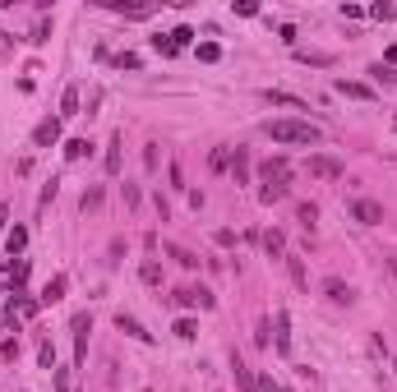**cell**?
Masks as SVG:
<instances>
[{"instance_id":"1","label":"cell","mask_w":397,"mask_h":392,"mask_svg":"<svg viewBox=\"0 0 397 392\" xmlns=\"http://www.w3.org/2000/svg\"><path fill=\"white\" fill-rule=\"evenodd\" d=\"M263 130H268L273 143H309V148H314V143L323 138V130L309 125V121H268Z\"/></svg>"},{"instance_id":"2","label":"cell","mask_w":397,"mask_h":392,"mask_svg":"<svg viewBox=\"0 0 397 392\" xmlns=\"http://www.w3.org/2000/svg\"><path fill=\"white\" fill-rule=\"evenodd\" d=\"M342 171H347V166L337 162V157H328V152H314V157H309V176H319V180H342Z\"/></svg>"},{"instance_id":"3","label":"cell","mask_w":397,"mask_h":392,"mask_svg":"<svg viewBox=\"0 0 397 392\" xmlns=\"http://www.w3.org/2000/svg\"><path fill=\"white\" fill-rule=\"evenodd\" d=\"M352 217L360 222V227H379V222H383V208L374 203V198H356V203H352Z\"/></svg>"},{"instance_id":"4","label":"cell","mask_w":397,"mask_h":392,"mask_svg":"<svg viewBox=\"0 0 397 392\" xmlns=\"http://www.w3.org/2000/svg\"><path fill=\"white\" fill-rule=\"evenodd\" d=\"M32 143H37V148H51V143H61V116H51V121L37 125V130H32Z\"/></svg>"},{"instance_id":"5","label":"cell","mask_w":397,"mask_h":392,"mask_svg":"<svg viewBox=\"0 0 397 392\" xmlns=\"http://www.w3.org/2000/svg\"><path fill=\"white\" fill-rule=\"evenodd\" d=\"M88 332H92V318L79 314L74 318V364H83V355H88Z\"/></svg>"},{"instance_id":"6","label":"cell","mask_w":397,"mask_h":392,"mask_svg":"<svg viewBox=\"0 0 397 392\" xmlns=\"http://www.w3.org/2000/svg\"><path fill=\"white\" fill-rule=\"evenodd\" d=\"M337 92H342V97H356V102H374V88H369V83H356V79H337Z\"/></svg>"},{"instance_id":"7","label":"cell","mask_w":397,"mask_h":392,"mask_svg":"<svg viewBox=\"0 0 397 392\" xmlns=\"http://www.w3.org/2000/svg\"><path fill=\"white\" fill-rule=\"evenodd\" d=\"M65 291H70V277H65V272H56V277H51V282L42 287V296H37V300H42V305H56Z\"/></svg>"},{"instance_id":"8","label":"cell","mask_w":397,"mask_h":392,"mask_svg":"<svg viewBox=\"0 0 397 392\" xmlns=\"http://www.w3.org/2000/svg\"><path fill=\"white\" fill-rule=\"evenodd\" d=\"M176 300H181V305H198V309H213V291H203V287H185V291H176Z\"/></svg>"},{"instance_id":"9","label":"cell","mask_w":397,"mask_h":392,"mask_svg":"<svg viewBox=\"0 0 397 392\" xmlns=\"http://www.w3.org/2000/svg\"><path fill=\"white\" fill-rule=\"evenodd\" d=\"M231 374H236V383H241V392H259V378L250 374V364H245L241 355H231Z\"/></svg>"},{"instance_id":"10","label":"cell","mask_w":397,"mask_h":392,"mask_svg":"<svg viewBox=\"0 0 397 392\" xmlns=\"http://www.w3.org/2000/svg\"><path fill=\"white\" fill-rule=\"evenodd\" d=\"M323 291H328V300H337V305H352V300H356V291L347 287V282H337V277H328V282H323Z\"/></svg>"},{"instance_id":"11","label":"cell","mask_w":397,"mask_h":392,"mask_svg":"<svg viewBox=\"0 0 397 392\" xmlns=\"http://www.w3.org/2000/svg\"><path fill=\"white\" fill-rule=\"evenodd\" d=\"M116 328H121V332H130L134 342H153V332H143V323H139V318H130V314H121V318H116Z\"/></svg>"},{"instance_id":"12","label":"cell","mask_w":397,"mask_h":392,"mask_svg":"<svg viewBox=\"0 0 397 392\" xmlns=\"http://www.w3.org/2000/svg\"><path fill=\"white\" fill-rule=\"evenodd\" d=\"M259 198L263 203H282V198H287V176H277V180H268L259 189Z\"/></svg>"},{"instance_id":"13","label":"cell","mask_w":397,"mask_h":392,"mask_svg":"<svg viewBox=\"0 0 397 392\" xmlns=\"http://www.w3.org/2000/svg\"><path fill=\"white\" fill-rule=\"evenodd\" d=\"M263 249L273 258H287V240H282V231H263Z\"/></svg>"},{"instance_id":"14","label":"cell","mask_w":397,"mask_h":392,"mask_svg":"<svg viewBox=\"0 0 397 392\" xmlns=\"http://www.w3.org/2000/svg\"><path fill=\"white\" fill-rule=\"evenodd\" d=\"M263 102H273V106H296V111H305V102H301V97H291V92H277V88L263 92Z\"/></svg>"},{"instance_id":"15","label":"cell","mask_w":397,"mask_h":392,"mask_svg":"<svg viewBox=\"0 0 397 392\" xmlns=\"http://www.w3.org/2000/svg\"><path fill=\"white\" fill-rule=\"evenodd\" d=\"M231 176H236V185L250 180V157H245V148H236V157H231Z\"/></svg>"},{"instance_id":"16","label":"cell","mask_w":397,"mask_h":392,"mask_svg":"<svg viewBox=\"0 0 397 392\" xmlns=\"http://www.w3.org/2000/svg\"><path fill=\"white\" fill-rule=\"evenodd\" d=\"M88 152H92V143H88V138H70V143H65V157H70V162H83Z\"/></svg>"},{"instance_id":"17","label":"cell","mask_w":397,"mask_h":392,"mask_svg":"<svg viewBox=\"0 0 397 392\" xmlns=\"http://www.w3.org/2000/svg\"><path fill=\"white\" fill-rule=\"evenodd\" d=\"M5 245H10V258H19V254H23V245H28V231L14 227L10 236H5Z\"/></svg>"},{"instance_id":"18","label":"cell","mask_w":397,"mask_h":392,"mask_svg":"<svg viewBox=\"0 0 397 392\" xmlns=\"http://www.w3.org/2000/svg\"><path fill=\"white\" fill-rule=\"evenodd\" d=\"M70 116H79V88H65L61 97V121H70Z\"/></svg>"},{"instance_id":"19","label":"cell","mask_w":397,"mask_h":392,"mask_svg":"<svg viewBox=\"0 0 397 392\" xmlns=\"http://www.w3.org/2000/svg\"><path fill=\"white\" fill-rule=\"evenodd\" d=\"M79 208H83V212H97V208H102V185H92V189H83V198H79Z\"/></svg>"},{"instance_id":"20","label":"cell","mask_w":397,"mask_h":392,"mask_svg":"<svg viewBox=\"0 0 397 392\" xmlns=\"http://www.w3.org/2000/svg\"><path fill=\"white\" fill-rule=\"evenodd\" d=\"M296 222H301L305 231H314V222H319V208H314V203H301V208H296Z\"/></svg>"},{"instance_id":"21","label":"cell","mask_w":397,"mask_h":392,"mask_svg":"<svg viewBox=\"0 0 397 392\" xmlns=\"http://www.w3.org/2000/svg\"><path fill=\"white\" fill-rule=\"evenodd\" d=\"M121 171V138H111V148H107V176H116Z\"/></svg>"},{"instance_id":"22","label":"cell","mask_w":397,"mask_h":392,"mask_svg":"<svg viewBox=\"0 0 397 392\" xmlns=\"http://www.w3.org/2000/svg\"><path fill=\"white\" fill-rule=\"evenodd\" d=\"M277 351H282V355L291 351V337H287V314H277Z\"/></svg>"},{"instance_id":"23","label":"cell","mask_w":397,"mask_h":392,"mask_svg":"<svg viewBox=\"0 0 397 392\" xmlns=\"http://www.w3.org/2000/svg\"><path fill=\"white\" fill-rule=\"evenodd\" d=\"M176 337H181V342H194V337H198L194 318H181V323H176Z\"/></svg>"},{"instance_id":"24","label":"cell","mask_w":397,"mask_h":392,"mask_svg":"<svg viewBox=\"0 0 397 392\" xmlns=\"http://www.w3.org/2000/svg\"><path fill=\"white\" fill-rule=\"evenodd\" d=\"M37 360H42V369H56V347L42 342V347H37Z\"/></svg>"},{"instance_id":"25","label":"cell","mask_w":397,"mask_h":392,"mask_svg":"<svg viewBox=\"0 0 397 392\" xmlns=\"http://www.w3.org/2000/svg\"><path fill=\"white\" fill-rule=\"evenodd\" d=\"M23 277H28V258H19V263H10V282H14V287H23Z\"/></svg>"},{"instance_id":"26","label":"cell","mask_w":397,"mask_h":392,"mask_svg":"<svg viewBox=\"0 0 397 392\" xmlns=\"http://www.w3.org/2000/svg\"><path fill=\"white\" fill-rule=\"evenodd\" d=\"M171 258H176V263H181V268H194L198 258L190 254V249H181V245H171Z\"/></svg>"},{"instance_id":"27","label":"cell","mask_w":397,"mask_h":392,"mask_svg":"<svg viewBox=\"0 0 397 392\" xmlns=\"http://www.w3.org/2000/svg\"><path fill=\"white\" fill-rule=\"evenodd\" d=\"M301 61H309V65H333V56H328V51H301Z\"/></svg>"},{"instance_id":"28","label":"cell","mask_w":397,"mask_h":392,"mask_svg":"<svg viewBox=\"0 0 397 392\" xmlns=\"http://www.w3.org/2000/svg\"><path fill=\"white\" fill-rule=\"evenodd\" d=\"M153 46L162 51V56H176V51H181V46H176V37H153Z\"/></svg>"},{"instance_id":"29","label":"cell","mask_w":397,"mask_h":392,"mask_svg":"<svg viewBox=\"0 0 397 392\" xmlns=\"http://www.w3.org/2000/svg\"><path fill=\"white\" fill-rule=\"evenodd\" d=\"M369 74H374V83H383V88H388V83H397V74H393V70H383V65H374Z\"/></svg>"},{"instance_id":"30","label":"cell","mask_w":397,"mask_h":392,"mask_svg":"<svg viewBox=\"0 0 397 392\" xmlns=\"http://www.w3.org/2000/svg\"><path fill=\"white\" fill-rule=\"evenodd\" d=\"M369 14H374V19H393L397 5H383V0H379V5H369Z\"/></svg>"},{"instance_id":"31","label":"cell","mask_w":397,"mask_h":392,"mask_svg":"<svg viewBox=\"0 0 397 392\" xmlns=\"http://www.w3.org/2000/svg\"><path fill=\"white\" fill-rule=\"evenodd\" d=\"M287 268H291V277H296V282L305 287V268H301V258H291V254H287Z\"/></svg>"},{"instance_id":"32","label":"cell","mask_w":397,"mask_h":392,"mask_svg":"<svg viewBox=\"0 0 397 392\" xmlns=\"http://www.w3.org/2000/svg\"><path fill=\"white\" fill-rule=\"evenodd\" d=\"M236 14H245V19H254V14H259V5H254V0H241V5H236Z\"/></svg>"},{"instance_id":"33","label":"cell","mask_w":397,"mask_h":392,"mask_svg":"<svg viewBox=\"0 0 397 392\" xmlns=\"http://www.w3.org/2000/svg\"><path fill=\"white\" fill-rule=\"evenodd\" d=\"M217 56H222V51H217L213 42H203V46H198V61H217Z\"/></svg>"},{"instance_id":"34","label":"cell","mask_w":397,"mask_h":392,"mask_svg":"<svg viewBox=\"0 0 397 392\" xmlns=\"http://www.w3.org/2000/svg\"><path fill=\"white\" fill-rule=\"evenodd\" d=\"M5 222H10V208H5V203H0V231H5Z\"/></svg>"},{"instance_id":"35","label":"cell","mask_w":397,"mask_h":392,"mask_svg":"<svg viewBox=\"0 0 397 392\" xmlns=\"http://www.w3.org/2000/svg\"><path fill=\"white\" fill-rule=\"evenodd\" d=\"M393 130H397V125H393Z\"/></svg>"}]
</instances>
